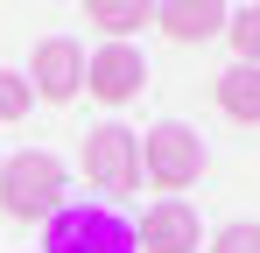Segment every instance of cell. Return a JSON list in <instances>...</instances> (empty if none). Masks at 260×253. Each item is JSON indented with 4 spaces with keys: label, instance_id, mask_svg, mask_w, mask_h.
Masks as SVG:
<instances>
[{
    "label": "cell",
    "instance_id": "30bf717a",
    "mask_svg": "<svg viewBox=\"0 0 260 253\" xmlns=\"http://www.w3.org/2000/svg\"><path fill=\"white\" fill-rule=\"evenodd\" d=\"M218 106H225L232 120L260 126V64H239V71H225V78H218Z\"/></svg>",
    "mask_w": 260,
    "mask_h": 253
},
{
    "label": "cell",
    "instance_id": "5b68a950",
    "mask_svg": "<svg viewBox=\"0 0 260 253\" xmlns=\"http://www.w3.org/2000/svg\"><path fill=\"white\" fill-rule=\"evenodd\" d=\"M85 176L99 183V190L127 197L134 183H141V148H134V126H91V134H85Z\"/></svg>",
    "mask_w": 260,
    "mask_h": 253
},
{
    "label": "cell",
    "instance_id": "52a82bcc",
    "mask_svg": "<svg viewBox=\"0 0 260 253\" xmlns=\"http://www.w3.org/2000/svg\"><path fill=\"white\" fill-rule=\"evenodd\" d=\"M197 239H204V225H197V204H183V197L148 204L141 232H134V246H141V253H197Z\"/></svg>",
    "mask_w": 260,
    "mask_h": 253
},
{
    "label": "cell",
    "instance_id": "8992f818",
    "mask_svg": "<svg viewBox=\"0 0 260 253\" xmlns=\"http://www.w3.org/2000/svg\"><path fill=\"white\" fill-rule=\"evenodd\" d=\"M141 84H148V56H141L134 42H106V49L85 56V91L99 106H127Z\"/></svg>",
    "mask_w": 260,
    "mask_h": 253
},
{
    "label": "cell",
    "instance_id": "6da1fadb",
    "mask_svg": "<svg viewBox=\"0 0 260 253\" xmlns=\"http://www.w3.org/2000/svg\"><path fill=\"white\" fill-rule=\"evenodd\" d=\"M0 211L21 218V225H36V218L49 225V218L63 211V162L43 155V148L7 155V162H0Z\"/></svg>",
    "mask_w": 260,
    "mask_h": 253
},
{
    "label": "cell",
    "instance_id": "7a4b0ae2",
    "mask_svg": "<svg viewBox=\"0 0 260 253\" xmlns=\"http://www.w3.org/2000/svg\"><path fill=\"white\" fill-rule=\"evenodd\" d=\"M43 253H141L134 225L106 204H63L43 232Z\"/></svg>",
    "mask_w": 260,
    "mask_h": 253
},
{
    "label": "cell",
    "instance_id": "4fadbf2b",
    "mask_svg": "<svg viewBox=\"0 0 260 253\" xmlns=\"http://www.w3.org/2000/svg\"><path fill=\"white\" fill-rule=\"evenodd\" d=\"M211 253H260V225H246V218H239V225H225V232L211 239Z\"/></svg>",
    "mask_w": 260,
    "mask_h": 253
},
{
    "label": "cell",
    "instance_id": "277c9868",
    "mask_svg": "<svg viewBox=\"0 0 260 253\" xmlns=\"http://www.w3.org/2000/svg\"><path fill=\"white\" fill-rule=\"evenodd\" d=\"M21 78H28V91H36V99H49V106H71V99L85 91V49H78L71 36H43Z\"/></svg>",
    "mask_w": 260,
    "mask_h": 253
},
{
    "label": "cell",
    "instance_id": "ba28073f",
    "mask_svg": "<svg viewBox=\"0 0 260 253\" xmlns=\"http://www.w3.org/2000/svg\"><path fill=\"white\" fill-rule=\"evenodd\" d=\"M225 0H155V28L169 42H211L225 36Z\"/></svg>",
    "mask_w": 260,
    "mask_h": 253
},
{
    "label": "cell",
    "instance_id": "7c38bea8",
    "mask_svg": "<svg viewBox=\"0 0 260 253\" xmlns=\"http://www.w3.org/2000/svg\"><path fill=\"white\" fill-rule=\"evenodd\" d=\"M225 36H232V49H239V64H260V7L225 14Z\"/></svg>",
    "mask_w": 260,
    "mask_h": 253
},
{
    "label": "cell",
    "instance_id": "8fae6325",
    "mask_svg": "<svg viewBox=\"0 0 260 253\" xmlns=\"http://www.w3.org/2000/svg\"><path fill=\"white\" fill-rule=\"evenodd\" d=\"M28 106H36V91H28V78H21V71H0V126L28 120Z\"/></svg>",
    "mask_w": 260,
    "mask_h": 253
},
{
    "label": "cell",
    "instance_id": "3957f363",
    "mask_svg": "<svg viewBox=\"0 0 260 253\" xmlns=\"http://www.w3.org/2000/svg\"><path fill=\"white\" fill-rule=\"evenodd\" d=\"M141 176L155 183V190H169V197H183L197 176H204V141L190 134L183 120H162L148 141H141Z\"/></svg>",
    "mask_w": 260,
    "mask_h": 253
},
{
    "label": "cell",
    "instance_id": "9c48e42d",
    "mask_svg": "<svg viewBox=\"0 0 260 253\" xmlns=\"http://www.w3.org/2000/svg\"><path fill=\"white\" fill-rule=\"evenodd\" d=\"M85 14L106 28V42H127L134 28L155 21V0H85Z\"/></svg>",
    "mask_w": 260,
    "mask_h": 253
}]
</instances>
